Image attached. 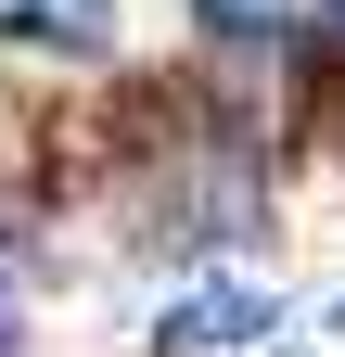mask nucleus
Listing matches in <instances>:
<instances>
[{"mask_svg": "<svg viewBox=\"0 0 345 357\" xmlns=\"http://www.w3.org/2000/svg\"><path fill=\"white\" fill-rule=\"evenodd\" d=\"M332 38H345V0H332Z\"/></svg>", "mask_w": 345, "mask_h": 357, "instance_id": "20e7f679", "label": "nucleus"}, {"mask_svg": "<svg viewBox=\"0 0 345 357\" xmlns=\"http://www.w3.org/2000/svg\"><path fill=\"white\" fill-rule=\"evenodd\" d=\"M269 332H281V306L256 294V281H205V294H179L154 319V357H256Z\"/></svg>", "mask_w": 345, "mask_h": 357, "instance_id": "f257e3e1", "label": "nucleus"}, {"mask_svg": "<svg viewBox=\"0 0 345 357\" xmlns=\"http://www.w3.org/2000/svg\"><path fill=\"white\" fill-rule=\"evenodd\" d=\"M192 26L230 38V52H269V38H294V26H332V0H192Z\"/></svg>", "mask_w": 345, "mask_h": 357, "instance_id": "7ed1b4c3", "label": "nucleus"}, {"mask_svg": "<svg viewBox=\"0 0 345 357\" xmlns=\"http://www.w3.org/2000/svg\"><path fill=\"white\" fill-rule=\"evenodd\" d=\"M0 38H38V52H103L115 0H0Z\"/></svg>", "mask_w": 345, "mask_h": 357, "instance_id": "f03ea898", "label": "nucleus"}]
</instances>
